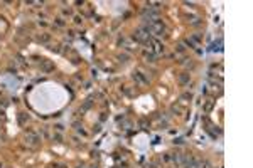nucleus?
<instances>
[{
    "label": "nucleus",
    "mask_w": 253,
    "mask_h": 168,
    "mask_svg": "<svg viewBox=\"0 0 253 168\" xmlns=\"http://www.w3.org/2000/svg\"><path fill=\"white\" fill-rule=\"evenodd\" d=\"M213 50H221V39H219L218 42H214V44H213Z\"/></svg>",
    "instance_id": "39448f33"
},
{
    "label": "nucleus",
    "mask_w": 253,
    "mask_h": 168,
    "mask_svg": "<svg viewBox=\"0 0 253 168\" xmlns=\"http://www.w3.org/2000/svg\"><path fill=\"white\" fill-rule=\"evenodd\" d=\"M149 35H150V34L147 32V29H140V30L135 32L133 37L137 39V40H140V42H149Z\"/></svg>",
    "instance_id": "f257e3e1"
},
{
    "label": "nucleus",
    "mask_w": 253,
    "mask_h": 168,
    "mask_svg": "<svg viewBox=\"0 0 253 168\" xmlns=\"http://www.w3.org/2000/svg\"><path fill=\"white\" fill-rule=\"evenodd\" d=\"M179 81H180V82H182V84H186V82H187V81H189V74H187V72H184V74H180Z\"/></svg>",
    "instance_id": "20e7f679"
},
{
    "label": "nucleus",
    "mask_w": 253,
    "mask_h": 168,
    "mask_svg": "<svg viewBox=\"0 0 253 168\" xmlns=\"http://www.w3.org/2000/svg\"><path fill=\"white\" fill-rule=\"evenodd\" d=\"M154 52L155 54H160V52H164V47L160 42H154Z\"/></svg>",
    "instance_id": "7ed1b4c3"
},
{
    "label": "nucleus",
    "mask_w": 253,
    "mask_h": 168,
    "mask_svg": "<svg viewBox=\"0 0 253 168\" xmlns=\"http://www.w3.org/2000/svg\"><path fill=\"white\" fill-rule=\"evenodd\" d=\"M164 161H171V156H169V155H164Z\"/></svg>",
    "instance_id": "0eeeda50"
},
{
    "label": "nucleus",
    "mask_w": 253,
    "mask_h": 168,
    "mask_svg": "<svg viewBox=\"0 0 253 168\" xmlns=\"http://www.w3.org/2000/svg\"><path fill=\"white\" fill-rule=\"evenodd\" d=\"M26 141L29 143V145H37V141H39V138H37V134H34V133H27L26 134Z\"/></svg>",
    "instance_id": "f03ea898"
},
{
    "label": "nucleus",
    "mask_w": 253,
    "mask_h": 168,
    "mask_svg": "<svg viewBox=\"0 0 253 168\" xmlns=\"http://www.w3.org/2000/svg\"><path fill=\"white\" fill-rule=\"evenodd\" d=\"M182 99H191V92H189V94H184V96H182Z\"/></svg>",
    "instance_id": "423d86ee"
}]
</instances>
